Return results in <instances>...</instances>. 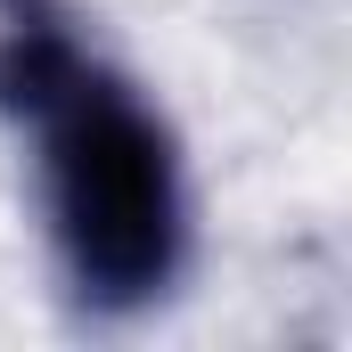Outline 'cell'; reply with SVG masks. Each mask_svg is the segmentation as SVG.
I'll list each match as a JSON object with an SVG mask.
<instances>
[{"label":"cell","instance_id":"6da1fadb","mask_svg":"<svg viewBox=\"0 0 352 352\" xmlns=\"http://www.w3.org/2000/svg\"><path fill=\"white\" fill-rule=\"evenodd\" d=\"M0 115L25 131L41 221L82 311H148L188 263V180L164 115L50 0H0Z\"/></svg>","mask_w":352,"mask_h":352}]
</instances>
